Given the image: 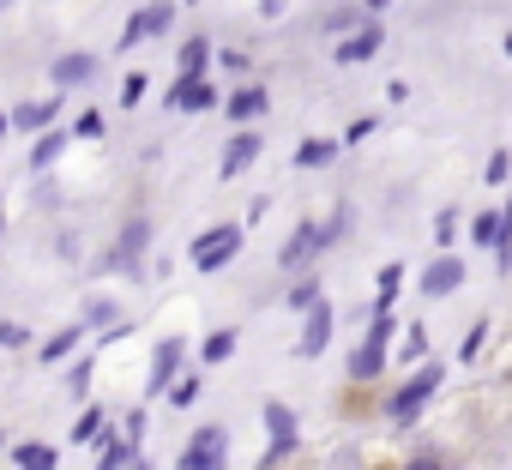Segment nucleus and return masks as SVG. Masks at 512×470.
<instances>
[{
	"mask_svg": "<svg viewBox=\"0 0 512 470\" xmlns=\"http://www.w3.org/2000/svg\"><path fill=\"white\" fill-rule=\"evenodd\" d=\"M187 254H193V266H199V272H223V266L241 254V223H217V229H205Z\"/></svg>",
	"mask_w": 512,
	"mask_h": 470,
	"instance_id": "f257e3e1",
	"label": "nucleus"
},
{
	"mask_svg": "<svg viewBox=\"0 0 512 470\" xmlns=\"http://www.w3.org/2000/svg\"><path fill=\"white\" fill-rule=\"evenodd\" d=\"M434 392H440V368H434V362H428V368H422V374H416V380H410V386H398V398H392V404H386V416H392V422H398V428H410V422H416V416H422V404H428V398H434Z\"/></svg>",
	"mask_w": 512,
	"mask_h": 470,
	"instance_id": "f03ea898",
	"label": "nucleus"
},
{
	"mask_svg": "<svg viewBox=\"0 0 512 470\" xmlns=\"http://www.w3.org/2000/svg\"><path fill=\"white\" fill-rule=\"evenodd\" d=\"M223 464H229V434L223 428H199L187 440V452H181L175 470H223Z\"/></svg>",
	"mask_w": 512,
	"mask_h": 470,
	"instance_id": "7ed1b4c3",
	"label": "nucleus"
},
{
	"mask_svg": "<svg viewBox=\"0 0 512 470\" xmlns=\"http://www.w3.org/2000/svg\"><path fill=\"white\" fill-rule=\"evenodd\" d=\"M386 338H392V320L386 314H374V332L362 338V350L350 356V380H374L380 368H386Z\"/></svg>",
	"mask_w": 512,
	"mask_h": 470,
	"instance_id": "20e7f679",
	"label": "nucleus"
},
{
	"mask_svg": "<svg viewBox=\"0 0 512 470\" xmlns=\"http://www.w3.org/2000/svg\"><path fill=\"white\" fill-rule=\"evenodd\" d=\"M169 25H175V7H169V0H151L145 13H133V19L121 25V55H127L133 43H145V37H163Z\"/></svg>",
	"mask_w": 512,
	"mask_h": 470,
	"instance_id": "39448f33",
	"label": "nucleus"
},
{
	"mask_svg": "<svg viewBox=\"0 0 512 470\" xmlns=\"http://www.w3.org/2000/svg\"><path fill=\"white\" fill-rule=\"evenodd\" d=\"M13 133H55V115H61V97H37V103H13Z\"/></svg>",
	"mask_w": 512,
	"mask_h": 470,
	"instance_id": "423d86ee",
	"label": "nucleus"
},
{
	"mask_svg": "<svg viewBox=\"0 0 512 470\" xmlns=\"http://www.w3.org/2000/svg\"><path fill=\"white\" fill-rule=\"evenodd\" d=\"M320 248H332V242H326V229L302 223V229L290 235V242H284V254H278V260H284V272H302V266H308V260H314Z\"/></svg>",
	"mask_w": 512,
	"mask_h": 470,
	"instance_id": "0eeeda50",
	"label": "nucleus"
},
{
	"mask_svg": "<svg viewBox=\"0 0 512 470\" xmlns=\"http://www.w3.org/2000/svg\"><path fill=\"white\" fill-rule=\"evenodd\" d=\"M181 338H163L157 344V356H151V380H145V398H163L169 392V380H175V368H181Z\"/></svg>",
	"mask_w": 512,
	"mask_h": 470,
	"instance_id": "6e6552de",
	"label": "nucleus"
},
{
	"mask_svg": "<svg viewBox=\"0 0 512 470\" xmlns=\"http://www.w3.org/2000/svg\"><path fill=\"white\" fill-rule=\"evenodd\" d=\"M266 434H272L266 464H278V458H290V452H296V416H290L284 404H266Z\"/></svg>",
	"mask_w": 512,
	"mask_h": 470,
	"instance_id": "1a4fd4ad",
	"label": "nucleus"
},
{
	"mask_svg": "<svg viewBox=\"0 0 512 470\" xmlns=\"http://www.w3.org/2000/svg\"><path fill=\"white\" fill-rule=\"evenodd\" d=\"M145 242H151V217H133L127 229H121V242H115V272H139V254H145Z\"/></svg>",
	"mask_w": 512,
	"mask_h": 470,
	"instance_id": "9d476101",
	"label": "nucleus"
},
{
	"mask_svg": "<svg viewBox=\"0 0 512 470\" xmlns=\"http://www.w3.org/2000/svg\"><path fill=\"white\" fill-rule=\"evenodd\" d=\"M217 103V91L205 85V79H175L169 85V109H181V115H199V109H211Z\"/></svg>",
	"mask_w": 512,
	"mask_h": 470,
	"instance_id": "9b49d317",
	"label": "nucleus"
},
{
	"mask_svg": "<svg viewBox=\"0 0 512 470\" xmlns=\"http://www.w3.org/2000/svg\"><path fill=\"white\" fill-rule=\"evenodd\" d=\"M49 73H55V85H91L97 79V55H85V49L79 55H61Z\"/></svg>",
	"mask_w": 512,
	"mask_h": 470,
	"instance_id": "f8f14e48",
	"label": "nucleus"
},
{
	"mask_svg": "<svg viewBox=\"0 0 512 470\" xmlns=\"http://www.w3.org/2000/svg\"><path fill=\"white\" fill-rule=\"evenodd\" d=\"M253 157H260V139H253V133H235V139L223 145V163H217V169H223V181H229V175H241Z\"/></svg>",
	"mask_w": 512,
	"mask_h": 470,
	"instance_id": "ddd939ff",
	"label": "nucleus"
},
{
	"mask_svg": "<svg viewBox=\"0 0 512 470\" xmlns=\"http://www.w3.org/2000/svg\"><path fill=\"white\" fill-rule=\"evenodd\" d=\"M464 284V260H434L428 272H422V290L428 296H446V290H458Z\"/></svg>",
	"mask_w": 512,
	"mask_h": 470,
	"instance_id": "4468645a",
	"label": "nucleus"
},
{
	"mask_svg": "<svg viewBox=\"0 0 512 470\" xmlns=\"http://www.w3.org/2000/svg\"><path fill=\"white\" fill-rule=\"evenodd\" d=\"M326 344H332V308L320 302V308L308 314V326H302V356H320Z\"/></svg>",
	"mask_w": 512,
	"mask_h": 470,
	"instance_id": "2eb2a0df",
	"label": "nucleus"
},
{
	"mask_svg": "<svg viewBox=\"0 0 512 470\" xmlns=\"http://www.w3.org/2000/svg\"><path fill=\"white\" fill-rule=\"evenodd\" d=\"M229 121H253V115H266V85H241L229 103H223Z\"/></svg>",
	"mask_w": 512,
	"mask_h": 470,
	"instance_id": "dca6fc26",
	"label": "nucleus"
},
{
	"mask_svg": "<svg viewBox=\"0 0 512 470\" xmlns=\"http://www.w3.org/2000/svg\"><path fill=\"white\" fill-rule=\"evenodd\" d=\"M374 49H380V25H362L356 37H344V43H338V61H344V67H356V61H368Z\"/></svg>",
	"mask_w": 512,
	"mask_h": 470,
	"instance_id": "f3484780",
	"label": "nucleus"
},
{
	"mask_svg": "<svg viewBox=\"0 0 512 470\" xmlns=\"http://www.w3.org/2000/svg\"><path fill=\"white\" fill-rule=\"evenodd\" d=\"M121 464H139V446H133L127 434H103V458H97V470H121Z\"/></svg>",
	"mask_w": 512,
	"mask_h": 470,
	"instance_id": "a211bd4d",
	"label": "nucleus"
},
{
	"mask_svg": "<svg viewBox=\"0 0 512 470\" xmlns=\"http://www.w3.org/2000/svg\"><path fill=\"white\" fill-rule=\"evenodd\" d=\"M205 61H211V43H205V37H187V43H181V73H175V79H205Z\"/></svg>",
	"mask_w": 512,
	"mask_h": 470,
	"instance_id": "6ab92c4d",
	"label": "nucleus"
},
{
	"mask_svg": "<svg viewBox=\"0 0 512 470\" xmlns=\"http://www.w3.org/2000/svg\"><path fill=\"white\" fill-rule=\"evenodd\" d=\"M61 151H67V133H43V139L31 145V169H55Z\"/></svg>",
	"mask_w": 512,
	"mask_h": 470,
	"instance_id": "aec40b11",
	"label": "nucleus"
},
{
	"mask_svg": "<svg viewBox=\"0 0 512 470\" xmlns=\"http://www.w3.org/2000/svg\"><path fill=\"white\" fill-rule=\"evenodd\" d=\"M332 157H338V145H332V139H308V145L296 151V163H302V169H320V163H332Z\"/></svg>",
	"mask_w": 512,
	"mask_h": 470,
	"instance_id": "412c9836",
	"label": "nucleus"
},
{
	"mask_svg": "<svg viewBox=\"0 0 512 470\" xmlns=\"http://www.w3.org/2000/svg\"><path fill=\"white\" fill-rule=\"evenodd\" d=\"M73 344H79V326H61V332H55V338H49V344L37 350V362H61V356L73 350Z\"/></svg>",
	"mask_w": 512,
	"mask_h": 470,
	"instance_id": "4be33fe9",
	"label": "nucleus"
},
{
	"mask_svg": "<svg viewBox=\"0 0 512 470\" xmlns=\"http://www.w3.org/2000/svg\"><path fill=\"white\" fill-rule=\"evenodd\" d=\"M13 458H19V470H55V446H37V440H31V446H19Z\"/></svg>",
	"mask_w": 512,
	"mask_h": 470,
	"instance_id": "5701e85b",
	"label": "nucleus"
},
{
	"mask_svg": "<svg viewBox=\"0 0 512 470\" xmlns=\"http://www.w3.org/2000/svg\"><path fill=\"white\" fill-rule=\"evenodd\" d=\"M199 356H205V362H229V356H235V332H229V326H223V332H211Z\"/></svg>",
	"mask_w": 512,
	"mask_h": 470,
	"instance_id": "b1692460",
	"label": "nucleus"
},
{
	"mask_svg": "<svg viewBox=\"0 0 512 470\" xmlns=\"http://www.w3.org/2000/svg\"><path fill=\"white\" fill-rule=\"evenodd\" d=\"M97 434H103V410H85V416L73 422V446H91Z\"/></svg>",
	"mask_w": 512,
	"mask_h": 470,
	"instance_id": "393cba45",
	"label": "nucleus"
},
{
	"mask_svg": "<svg viewBox=\"0 0 512 470\" xmlns=\"http://www.w3.org/2000/svg\"><path fill=\"white\" fill-rule=\"evenodd\" d=\"M290 308H302V314H314L320 308V284L308 278V284H296V296H290Z\"/></svg>",
	"mask_w": 512,
	"mask_h": 470,
	"instance_id": "a878e982",
	"label": "nucleus"
},
{
	"mask_svg": "<svg viewBox=\"0 0 512 470\" xmlns=\"http://www.w3.org/2000/svg\"><path fill=\"white\" fill-rule=\"evenodd\" d=\"M470 235H476V242H500V217H494V211H482V217L470 223Z\"/></svg>",
	"mask_w": 512,
	"mask_h": 470,
	"instance_id": "bb28decb",
	"label": "nucleus"
},
{
	"mask_svg": "<svg viewBox=\"0 0 512 470\" xmlns=\"http://www.w3.org/2000/svg\"><path fill=\"white\" fill-rule=\"evenodd\" d=\"M85 326H115V302H91L85 308Z\"/></svg>",
	"mask_w": 512,
	"mask_h": 470,
	"instance_id": "cd10ccee",
	"label": "nucleus"
},
{
	"mask_svg": "<svg viewBox=\"0 0 512 470\" xmlns=\"http://www.w3.org/2000/svg\"><path fill=\"white\" fill-rule=\"evenodd\" d=\"M193 398H199V380H193V374H187V380H175V398H169V404H175V410H187Z\"/></svg>",
	"mask_w": 512,
	"mask_h": 470,
	"instance_id": "c85d7f7f",
	"label": "nucleus"
},
{
	"mask_svg": "<svg viewBox=\"0 0 512 470\" xmlns=\"http://www.w3.org/2000/svg\"><path fill=\"white\" fill-rule=\"evenodd\" d=\"M139 97H145V79H139V73H127V85H121V109H133Z\"/></svg>",
	"mask_w": 512,
	"mask_h": 470,
	"instance_id": "c756f323",
	"label": "nucleus"
},
{
	"mask_svg": "<svg viewBox=\"0 0 512 470\" xmlns=\"http://www.w3.org/2000/svg\"><path fill=\"white\" fill-rule=\"evenodd\" d=\"M404 470H446V458H440V452H416Z\"/></svg>",
	"mask_w": 512,
	"mask_h": 470,
	"instance_id": "7c9ffc66",
	"label": "nucleus"
},
{
	"mask_svg": "<svg viewBox=\"0 0 512 470\" xmlns=\"http://www.w3.org/2000/svg\"><path fill=\"white\" fill-rule=\"evenodd\" d=\"M103 133V115H79V139H97Z\"/></svg>",
	"mask_w": 512,
	"mask_h": 470,
	"instance_id": "2f4dec72",
	"label": "nucleus"
},
{
	"mask_svg": "<svg viewBox=\"0 0 512 470\" xmlns=\"http://www.w3.org/2000/svg\"><path fill=\"white\" fill-rule=\"evenodd\" d=\"M127 440H133V446L145 440V410H133V416H127Z\"/></svg>",
	"mask_w": 512,
	"mask_h": 470,
	"instance_id": "473e14b6",
	"label": "nucleus"
},
{
	"mask_svg": "<svg viewBox=\"0 0 512 470\" xmlns=\"http://www.w3.org/2000/svg\"><path fill=\"white\" fill-rule=\"evenodd\" d=\"M0 344H7V350H13V344H25V326H0Z\"/></svg>",
	"mask_w": 512,
	"mask_h": 470,
	"instance_id": "72a5a7b5",
	"label": "nucleus"
},
{
	"mask_svg": "<svg viewBox=\"0 0 512 470\" xmlns=\"http://www.w3.org/2000/svg\"><path fill=\"white\" fill-rule=\"evenodd\" d=\"M0 133H13V115H0Z\"/></svg>",
	"mask_w": 512,
	"mask_h": 470,
	"instance_id": "f704fd0d",
	"label": "nucleus"
},
{
	"mask_svg": "<svg viewBox=\"0 0 512 470\" xmlns=\"http://www.w3.org/2000/svg\"><path fill=\"white\" fill-rule=\"evenodd\" d=\"M380 7H386V0H368V13H380Z\"/></svg>",
	"mask_w": 512,
	"mask_h": 470,
	"instance_id": "c9c22d12",
	"label": "nucleus"
},
{
	"mask_svg": "<svg viewBox=\"0 0 512 470\" xmlns=\"http://www.w3.org/2000/svg\"><path fill=\"white\" fill-rule=\"evenodd\" d=\"M127 470H151V464H145V458H139V464H127Z\"/></svg>",
	"mask_w": 512,
	"mask_h": 470,
	"instance_id": "e433bc0d",
	"label": "nucleus"
},
{
	"mask_svg": "<svg viewBox=\"0 0 512 470\" xmlns=\"http://www.w3.org/2000/svg\"><path fill=\"white\" fill-rule=\"evenodd\" d=\"M0 229H7V223H0Z\"/></svg>",
	"mask_w": 512,
	"mask_h": 470,
	"instance_id": "4c0bfd02",
	"label": "nucleus"
}]
</instances>
